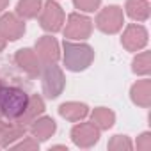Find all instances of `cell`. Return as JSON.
<instances>
[{"instance_id": "8", "label": "cell", "mask_w": 151, "mask_h": 151, "mask_svg": "<svg viewBox=\"0 0 151 151\" xmlns=\"http://www.w3.org/2000/svg\"><path fill=\"white\" fill-rule=\"evenodd\" d=\"M0 34L6 37V41H18L25 34V22L13 13H6L0 18Z\"/></svg>"}, {"instance_id": "24", "label": "cell", "mask_w": 151, "mask_h": 151, "mask_svg": "<svg viewBox=\"0 0 151 151\" xmlns=\"http://www.w3.org/2000/svg\"><path fill=\"white\" fill-rule=\"evenodd\" d=\"M14 147H16V149H37V147H39V140L34 139V137H27V139H23L22 142L14 144Z\"/></svg>"}, {"instance_id": "12", "label": "cell", "mask_w": 151, "mask_h": 151, "mask_svg": "<svg viewBox=\"0 0 151 151\" xmlns=\"http://www.w3.org/2000/svg\"><path fill=\"white\" fill-rule=\"evenodd\" d=\"M43 112H45V101H43V98H41V96H37V94L29 96L27 107H25L23 114L16 119V123H20V124L27 126V124H30L34 119H37Z\"/></svg>"}, {"instance_id": "28", "label": "cell", "mask_w": 151, "mask_h": 151, "mask_svg": "<svg viewBox=\"0 0 151 151\" xmlns=\"http://www.w3.org/2000/svg\"><path fill=\"white\" fill-rule=\"evenodd\" d=\"M2 91H4V84L0 82V96H2Z\"/></svg>"}, {"instance_id": "23", "label": "cell", "mask_w": 151, "mask_h": 151, "mask_svg": "<svg viewBox=\"0 0 151 151\" xmlns=\"http://www.w3.org/2000/svg\"><path fill=\"white\" fill-rule=\"evenodd\" d=\"M137 149H140V151H149L151 149V133L149 132H144L137 139Z\"/></svg>"}, {"instance_id": "1", "label": "cell", "mask_w": 151, "mask_h": 151, "mask_svg": "<svg viewBox=\"0 0 151 151\" xmlns=\"http://www.w3.org/2000/svg\"><path fill=\"white\" fill-rule=\"evenodd\" d=\"M64 66L69 71H84L94 60V50L86 43L64 41Z\"/></svg>"}, {"instance_id": "16", "label": "cell", "mask_w": 151, "mask_h": 151, "mask_svg": "<svg viewBox=\"0 0 151 151\" xmlns=\"http://www.w3.org/2000/svg\"><path fill=\"white\" fill-rule=\"evenodd\" d=\"M27 132V126L20 124V123H6L2 133H0V146L2 147H7V146H13L16 139H22Z\"/></svg>"}, {"instance_id": "18", "label": "cell", "mask_w": 151, "mask_h": 151, "mask_svg": "<svg viewBox=\"0 0 151 151\" xmlns=\"http://www.w3.org/2000/svg\"><path fill=\"white\" fill-rule=\"evenodd\" d=\"M91 119L100 130H109L114 124V121H116V114L110 109H107V107H98V109L93 110Z\"/></svg>"}, {"instance_id": "22", "label": "cell", "mask_w": 151, "mask_h": 151, "mask_svg": "<svg viewBox=\"0 0 151 151\" xmlns=\"http://www.w3.org/2000/svg\"><path fill=\"white\" fill-rule=\"evenodd\" d=\"M75 6H77V9L84 11V13H93L100 7L101 0H73Z\"/></svg>"}, {"instance_id": "10", "label": "cell", "mask_w": 151, "mask_h": 151, "mask_svg": "<svg viewBox=\"0 0 151 151\" xmlns=\"http://www.w3.org/2000/svg\"><path fill=\"white\" fill-rule=\"evenodd\" d=\"M14 62L18 64L20 69H23L30 77H37L41 73V60L37 57V53L30 48H22L16 52L14 55Z\"/></svg>"}, {"instance_id": "19", "label": "cell", "mask_w": 151, "mask_h": 151, "mask_svg": "<svg viewBox=\"0 0 151 151\" xmlns=\"http://www.w3.org/2000/svg\"><path fill=\"white\" fill-rule=\"evenodd\" d=\"M41 6H43V0H20L16 6V14L25 20L36 18L41 13Z\"/></svg>"}, {"instance_id": "11", "label": "cell", "mask_w": 151, "mask_h": 151, "mask_svg": "<svg viewBox=\"0 0 151 151\" xmlns=\"http://www.w3.org/2000/svg\"><path fill=\"white\" fill-rule=\"evenodd\" d=\"M36 53L39 57V60L43 64H50V62H57L60 57L59 52V43L55 41V37L52 36H43L37 39L36 43Z\"/></svg>"}, {"instance_id": "9", "label": "cell", "mask_w": 151, "mask_h": 151, "mask_svg": "<svg viewBox=\"0 0 151 151\" xmlns=\"http://www.w3.org/2000/svg\"><path fill=\"white\" fill-rule=\"evenodd\" d=\"M121 43L123 46L128 50V52H137V50H142L147 43V30L142 27V25H137V23H132L124 29V34L121 37Z\"/></svg>"}, {"instance_id": "21", "label": "cell", "mask_w": 151, "mask_h": 151, "mask_svg": "<svg viewBox=\"0 0 151 151\" xmlns=\"http://www.w3.org/2000/svg\"><path fill=\"white\" fill-rule=\"evenodd\" d=\"M133 144L132 140L126 137V135H114L110 140H109V149H117V151H123V149H132Z\"/></svg>"}, {"instance_id": "26", "label": "cell", "mask_w": 151, "mask_h": 151, "mask_svg": "<svg viewBox=\"0 0 151 151\" xmlns=\"http://www.w3.org/2000/svg\"><path fill=\"white\" fill-rule=\"evenodd\" d=\"M6 48V37L2 36V34H0V52H2Z\"/></svg>"}, {"instance_id": "13", "label": "cell", "mask_w": 151, "mask_h": 151, "mask_svg": "<svg viewBox=\"0 0 151 151\" xmlns=\"http://www.w3.org/2000/svg\"><path fill=\"white\" fill-rule=\"evenodd\" d=\"M57 130V124L52 117H37L30 123V133L37 140H48Z\"/></svg>"}, {"instance_id": "3", "label": "cell", "mask_w": 151, "mask_h": 151, "mask_svg": "<svg viewBox=\"0 0 151 151\" xmlns=\"http://www.w3.org/2000/svg\"><path fill=\"white\" fill-rule=\"evenodd\" d=\"M39 75H41V82H43V93L46 94V98L53 100V98L60 96V93L64 91V86H66L62 69L55 62H50V64L43 66Z\"/></svg>"}, {"instance_id": "15", "label": "cell", "mask_w": 151, "mask_h": 151, "mask_svg": "<svg viewBox=\"0 0 151 151\" xmlns=\"http://www.w3.org/2000/svg\"><path fill=\"white\" fill-rule=\"evenodd\" d=\"M130 96H132V101L139 107H149L151 105V80L144 78V80H139L137 84L132 86V91H130Z\"/></svg>"}, {"instance_id": "25", "label": "cell", "mask_w": 151, "mask_h": 151, "mask_svg": "<svg viewBox=\"0 0 151 151\" xmlns=\"http://www.w3.org/2000/svg\"><path fill=\"white\" fill-rule=\"evenodd\" d=\"M7 6H9V0H0V13H2Z\"/></svg>"}, {"instance_id": "14", "label": "cell", "mask_w": 151, "mask_h": 151, "mask_svg": "<svg viewBox=\"0 0 151 151\" xmlns=\"http://www.w3.org/2000/svg\"><path fill=\"white\" fill-rule=\"evenodd\" d=\"M59 114L71 123H77V121H82L89 114V107L86 103H78V101H68L59 107Z\"/></svg>"}, {"instance_id": "5", "label": "cell", "mask_w": 151, "mask_h": 151, "mask_svg": "<svg viewBox=\"0 0 151 151\" xmlns=\"http://www.w3.org/2000/svg\"><path fill=\"white\" fill-rule=\"evenodd\" d=\"M93 32V22L84 16V14H78V13H73L68 16V22H66V29H64V37L68 39H87Z\"/></svg>"}, {"instance_id": "20", "label": "cell", "mask_w": 151, "mask_h": 151, "mask_svg": "<svg viewBox=\"0 0 151 151\" xmlns=\"http://www.w3.org/2000/svg\"><path fill=\"white\" fill-rule=\"evenodd\" d=\"M132 69H133V73H137V75H147V73L151 71V53H149V52L139 53V55L133 59V62H132Z\"/></svg>"}, {"instance_id": "27", "label": "cell", "mask_w": 151, "mask_h": 151, "mask_svg": "<svg viewBox=\"0 0 151 151\" xmlns=\"http://www.w3.org/2000/svg\"><path fill=\"white\" fill-rule=\"evenodd\" d=\"M4 126H6V123H4L2 119H0V133H2V130H4Z\"/></svg>"}, {"instance_id": "4", "label": "cell", "mask_w": 151, "mask_h": 151, "mask_svg": "<svg viewBox=\"0 0 151 151\" xmlns=\"http://www.w3.org/2000/svg\"><path fill=\"white\" fill-rule=\"evenodd\" d=\"M123 23H124V16H123V9L119 6H109V7L101 9L96 18V27L105 34L119 32Z\"/></svg>"}, {"instance_id": "7", "label": "cell", "mask_w": 151, "mask_h": 151, "mask_svg": "<svg viewBox=\"0 0 151 151\" xmlns=\"http://www.w3.org/2000/svg\"><path fill=\"white\" fill-rule=\"evenodd\" d=\"M71 139L78 147H91L100 140V128L93 121L91 123H80L77 126H73Z\"/></svg>"}, {"instance_id": "2", "label": "cell", "mask_w": 151, "mask_h": 151, "mask_svg": "<svg viewBox=\"0 0 151 151\" xmlns=\"http://www.w3.org/2000/svg\"><path fill=\"white\" fill-rule=\"evenodd\" d=\"M29 101V94L20 87H4L0 96V114L7 119H18Z\"/></svg>"}, {"instance_id": "6", "label": "cell", "mask_w": 151, "mask_h": 151, "mask_svg": "<svg viewBox=\"0 0 151 151\" xmlns=\"http://www.w3.org/2000/svg\"><path fill=\"white\" fill-rule=\"evenodd\" d=\"M39 23L48 32H59L62 29V25H64V11H62V7L57 2H53V0H46L45 7L41 9Z\"/></svg>"}, {"instance_id": "17", "label": "cell", "mask_w": 151, "mask_h": 151, "mask_svg": "<svg viewBox=\"0 0 151 151\" xmlns=\"http://www.w3.org/2000/svg\"><path fill=\"white\" fill-rule=\"evenodd\" d=\"M126 13L135 22H146L149 18L147 0H126Z\"/></svg>"}]
</instances>
